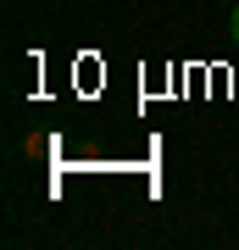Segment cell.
Listing matches in <instances>:
<instances>
[{
  "instance_id": "obj_1",
  "label": "cell",
  "mask_w": 239,
  "mask_h": 250,
  "mask_svg": "<svg viewBox=\"0 0 239 250\" xmlns=\"http://www.w3.org/2000/svg\"><path fill=\"white\" fill-rule=\"evenodd\" d=\"M228 39H234V50H239V6H234V17H228Z\"/></svg>"
}]
</instances>
